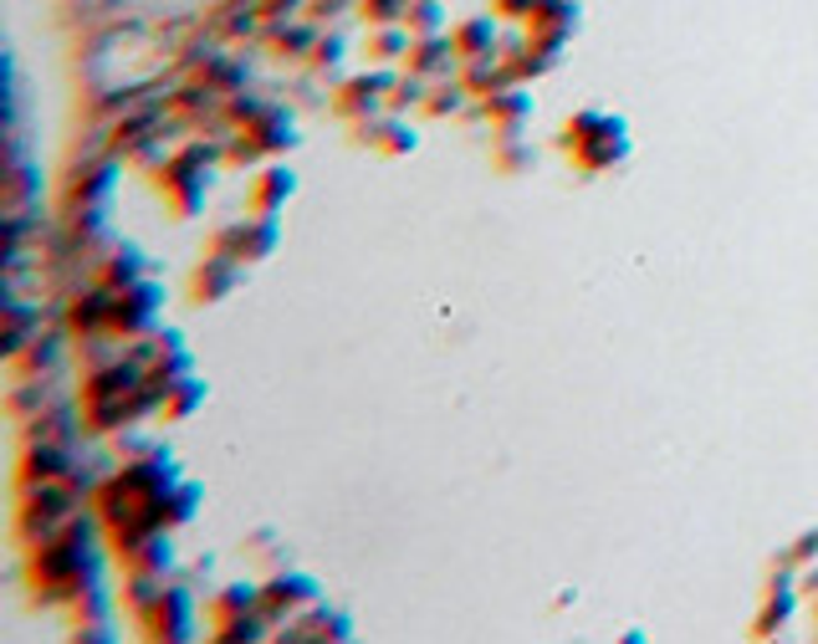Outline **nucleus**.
I'll return each mask as SVG.
<instances>
[{"label":"nucleus","mask_w":818,"mask_h":644,"mask_svg":"<svg viewBox=\"0 0 818 644\" xmlns=\"http://www.w3.org/2000/svg\"><path fill=\"white\" fill-rule=\"evenodd\" d=\"M307 634H313V640H349L353 634V619L349 614H313V619H307Z\"/></svg>","instance_id":"nucleus-20"},{"label":"nucleus","mask_w":818,"mask_h":644,"mask_svg":"<svg viewBox=\"0 0 818 644\" xmlns=\"http://www.w3.org/2000/svg\"><path fill=\"white\" fill-rule=\"evenodd\" d=\"M404 0H364V21H374V26H394V21H404Z\"/></svg>","instance_id":"nucleus-22"},{"label":"nucleus","mask_w":818,"mask_h":644,"mask_svg":"<svg viewBox=\"0 0 818 644\" xmlns=\"http://www.w3.org/2000/svg\"><path fill=\"white\" fill-rule=\"evenodd\" d=\"M404 26H410L415 36H440V32H445L440 0H410V11H404Z\"/></svg>","instance_id":"nucleus-18"},{"label":"nucleus","mask_w":818,"mask_h":644,"mask_svg":"<svg viewBox=\"0 0 818 644\" xmlns=\"http://www.w3.org/2000/svg\"><path fill=\"white\" fill-rule=\"evenodd\" d=\"M261 604H267L271 614H292V609H302V604H318V578L277 573L267 589H261Z\"/></svg>","instance_id":"nucleus-5"},{"label":"nucleus","mask_w":818,"mask_h":644,"mask_svg":"<svg viewBox=\"0 0 818 644\" xmlns=\"http://www.w3.org/2000/svg\"><path fill=\"white\" fill-rule=\"evenodd\" d=\"M425 98V77H410V83H394V98H389V113H404Z\"/></svg>","instance_id":"nucleus-23"},{"label":"nucleus","mask_w":818,"mask_h":644,"mask_svg":"<svg viewBox=\"0 0 818 644\" xmlns=\"http://www.w3.org/2000/svg\"><path fill=\"white\" fill-rule=\"evenodd\" d=\"M292 189H297V174L286 170V164H271V170L256 174V185H251V205H256L261 215H277V210L292 200Z\"/></svg>","instance_id":"nucleus-6"},{"label":"nucleus","mask_w":818,"mask_h":644,"mask_svg":"<svg viewBox=\"0 0 818 644\" xmlns=\"http://www.w3.org/2000/svg\"><path fill=\"white\" fill-rule=\"evenodd\" d=\"M164 195L174 205V215H195L205 205V174H184V159L164 174Z\"/></svg>","instance_id":"nucleus-13"},{"label":"nucleus","mask_w":818,"mask_h":644,"mask_svg":"<svg viewBox=\"0 0 818 644\" xmlns=\"http://www.w3.org/2000/svg\"><path fill=\"white\" fill-rule=\"evenodd\" d=\"M451 36L440 32V36H415V47H410V72L415 77H440V72H451Z\"/></svg>","instance_id":"nucleus-10"},{"label":"nucleus","mask_w":818,"mask_h":644,"mask_svg":"<svg viewBox=\"0 0 818 644\" xmlns=\"http://www.w3.org/2000/svg\"><path fill=\"white\" fill-rule=\"evenodd\" d=\"M338 51H343V41L328 36V41H318V62H338Z\"/></svg>","instance_id":"nucleus-27"},{"label":"nucleus","mask_w":818,"mask_h":644,"mask_svg":"<svg viewBox=\"0 0 818 644\" xmlns=\"http://www.w3.org/2000/svg\"><path fill=\"white\" fill-rule=\"evenodd\" d=\"M235 261H241V256H210L200 272H195V297H200V302H220V297L241 282V267H235Z\"/></svg>","instance_id":"nucleus-9"},{"label":"nucleus","mask_w":818,"mask_h":644,"mask_svg":"<svg viewBox=\"0 0 818 644\" xmlns=\"http://www.w3.org/2000/svg\"><path fill=\"white\" fill-rule=\"evenodd\" d=\"M384 92H394V77H389V72H374V77H353V83H343L338 87V113H343V119H364V113H374V108H379V98H384Z\"/></svg>","instance_id":"nucleus-3"},{"label":"nucleus","mask_w":818,"mask_h":644,"mask_svg":"<svg viewBox=\"0 0 818 644\" xmlns=\"http://www.w3.org/2000/svg\"><path fill=\"white\" fill-rule=\"evenodd\" d=\"M486 119L501 128V138H517L522 123L533 119V92H527V87H497V92H486Z\"/></svg>","instance_id":"nucleus-2"},{"label":"nucleus","mask_w":818,"mask_h":644,"mask_svg":"<svg viewBox=\"0 0 818 644\" xmlns=\"http://www.w3.org/2000/svg\"><path fill=\"white\" fill-rule=\"evenodd\" d=\"M138 272H149V267H144V256H138V251H118L113 267H108V287H134Z\"/></svg>","instance_id":"nucleus-21"},{"label":"nucleus","mask_w":818,"mask_h":644,"mask_svg":"<svg viewBox=\"0 0 818 644\" xmlns=\"http://www.w3.org/2000/svg\"><path fill=\"white\" fill-rule=\"evenodd\" d=\"M358 134H364V144H374L379 153H415V144H419L415 128H410L400 113H389V119H368Z\"/></svg>","instance_id":"nucleus-7"},{"label":"nucleus","mask_w":818,"mask_h":644,"mask_svg":"<svg viewBox=\"0 0 818 644\" xmlns=\"http://www.w3.org/2000/svg\"><path fill=\"white\" fill-rule=\"evenodd\" d=\"M466 92H471V87H451V92H435V98H430V113H455Z\"/></svg>","instance_id":"nucleus-26"},{"label":"nucleus","mask_w":818,"mask_h":644,"mask_svg":"<svg viewBox=\"0 0 818 644\" xmlns=\"http://www.w3.org/2000/svg\"><path fill=\"white\" fill-rule=\"evenodd\" d=\"M501 144H506V149L497 153V164H501L506 174H517V170H527V164H533V153H527V149H512L517 138H501Z\"/></svg>","instance_id":"nucleus-24"},{"label":"nucleus","mask_w":818,"mask_h":644,"mask_svg":"<svg viewBox=\"0 0 818 644\" xmlns=\"http://www.w3.org/2000/svg\"><path fill=\"white\" fill-rule=\"evenodd\" d=\"M169 562H174V547H169L164 527H149V543L129 547V568H134V573H159V578H164Z\"/></svg>","instance_id":"nucleus-14"},{"label":"nucleus","mask_w":818,"mask_h":644,"mask_svg":"<svg viewBox=\"0 0 818 644\" xmlns=\"http://www.w3.org/2000/svg\"><path fill=\"white\" fill-rule=\"evenodd\" d=\"M277 246V221L271 215H256V221H241V261H261Z\"/></svg>","instance_id":"nucleus-16"},{"label":"nucleus","mask_w":818,"mask_h":644,"mask_svg":"<svg viewBox=\"0 0 818 644\" xmlns=\"http://www.w3.org/2000/svg\"><path fill=\"white\" fill-rule=\"evenodd\" d=\"M491 5H497L501 21H533L537 11V0H491Z\"/></svg>","instance_id":"nucleus-25"},{"label":"nucleus","mask_w":818,"mask_h":644,"mask_svg":"<svg viewBox=\"0 0 818 644\" xmlns=\"http://www.w3.org/2000/svg\"><path fill=\"white\" fill-rule=\"evenodd\" d=\"M154 297H159V287H149V282H144V287H123V292H118L113 318H108V322L134 333V327H144V322L154 318Z\"/></svg>","instance_id":"nucleus-12"},{"label":"nucleus","mask_w":818,"mask_h":644,"mask_svg":"<svg viewBox=\"0 0 818 644\" xmlns=\"http://www.w3.org/2000/svg\"><path fill=\"white\" fill-rule=\"evenodd\" d=\"M609 119V113H599V108H584V113H573L569 123H563V149H578V144H584V138H594V128H599V123Z\"/></svg>","instance_id":"nucleus-19"},{"label":"nucleus","mask_w":818,"mask_h":644,"mask_svg":"<svg viewBox=\"0 0 818 644\" xmlns=\"http://www.w3.org/2000/svg\"><path fill=\"white\" fill-rule=\"evenodd\" d=\"M451 47H455V57H466V62L491 57V47H497V21H491V16H466L461 26H451Z\"/></svg>","instance_id":"nucleus-8"},{"label":"nucleus","mask_w":818,"mask_h":644,"mask_svg":"<svg viewBox=\"0 0 818 644\" xmlns=\"http://www.w3.org/2000/svg\"><path fill=\"white\" fill-rule=\"evenodd\" d=\"M144 619H149L154 634H169V640H184V634L195 629L190 598H184L180 589H159V594H154V609H144Z\"/></svg>","instance_id":"nucleus-4"},{"label":"nucleus","mask_w":818,"mask_h":644,"mask_svg":"<svg viewBox=\"0 0 818 644\" xmlns=\"http://www.w3.org/2000/svg\"><path fill=\"white\" fill-rule=\"evenodd\" d=\"M527 26H533V36H573L578 32V0H537Z\"/></svg>","instance_id":"nucleus-11"},{"label":"nucleus","mask_w":818,"mask_h":644,"mask_svg":"<svg viewBox=\"0 0 818 644\" xmlns=\"http://www.w3.org/2000/svg\"><path fill=\"white\" fill-rule=\"evenodd\" d=\"M200 405H205V384L195 379V373H180V379H169L164 384V414L169 420H190Z\"/></svg>","instance_id":"nucleus-15"},{"label":"nucleus","mask_w":818,"mask_h":644,"mask_svg":"<svg viewBox=\"0 0 818 644\" xmlns=\"http://www.w3.org/2000/svg\"><path fill=\"white\" fill-rule=\"evenodd\" d=\"M624 159H630V128H624V119H603L594 128V138H584L573 149V164L584 174H603V170H614V164H624Z\"/></svg>","instance_id":"nucleus-1"},{"label":"nucleus","mask_w":818,"mask_h":644,"mask_svg":"<svg viewBox=\"0 0 818 644\" xmlns=\"http://www.w3.org/2000/svg\"><path fill=\"white\" fill-rule=\"evenodd\" d=\"M410 47H415V32H400V26H374V36H368L374 62H400V57H410Z\"/></svg>","instance_id":"nucleus-17"}]
</instances>
